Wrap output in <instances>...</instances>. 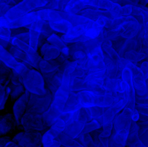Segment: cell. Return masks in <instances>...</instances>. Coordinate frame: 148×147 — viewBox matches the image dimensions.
I'll return each instance as SVG.
<instances>
[{"label":"cell","instance_id":"8992f818","mask_svg":"<svg viewBox=\"0 0 148 147\" xmlns=\"http://www.w3.org/2000/svg\"><path fill=\"white\" fill-rule=\"evenodd\" d=\"M19 126L21 127L23 131H27L44 133L49 129L43 120V114L30 108H27L25 113L22 117Z\"/></svg>","mask_w":148,"mask_h":147},{"label":"cell","instance_id":"7a4b0ae2","mask_svg":"<svg viewBox=\"0 0 148 147\" xmlns=\"http://www.w3.org/2000/svg\"><path fill=\"white\" fill-rule=\"evenodd\" d=\"M89 69L88 59L70 61L64 66L60 86L76 92L77 87L86 77Z\"/></svg>","mask_w":148,"mask_h":147},{"label":"cell","instance_id":"7c38bea8","mask_svg":"<svg viewBox=\"0 0 148 147\" xmlns=\"http://www.w3.org/2000/svg\"><path fill=\"white\" fill-rule=\"evenodd\" d=\"M29 95L30 93L27 91H25L24 93L17 98L13 105V115L18 126L22 117L25 113L28 108Z\"/></svg>","mask_w":148,"mask_h":147},{"label":"cell","instance_id":"484cf974","mask_svg":"<svg viewBox=\"0 0 148 147\" xmlns=\"http://www.w3.org/2000/svg\"><path fill=\"white\" fill-rule=\"evenodd\" d=\"M139 136L143 144L148 147V128L147 127L140 126Z\"/></svg>","mask_w":148,"mask_h":147},{"label":"cell","instance_id":"277c9868","mask_svg":"<svg viewBox=\"0 0 148 147\" xmlns=\"http://www.w3.org/2000/svg\"><path fill=\"white\" fill-rule=\"evenodd\" d=\"M132 120L128 111L122 110L116 114L113 121V132L109 147H127Z\"/></svg>","mask_w":148,"mask_h":147},{"label":"cell","instance_id":"f546056e","mask_svg":"<svg viewBox=\"0 0 148 147\" xmlns=\"http://www.w3.org/2000/svg\"><path fill=\"white\" fill-rule=\"evenodd\" d=\"M0 45H1V40H0Z\"/></svg>","mask_w":148,"mask_h":147},{"label":"cell","instance_id":"ac0fdd59","mask_svg":"<svg viewBox=\"0 0 148 147\" xmlns=\"http://www.w3.org/2000/svg\"><path fill=\"white\" fill-rule=\"evenodd\" d=\"M140 125L137 122H132L127 147H147L139 136Z\"/></svg>","mask_w":148,"mask_h":147},{"label":"cell","instance_id":"9a60e30c","mask_svg":"<svg viewBox=\"0 0 148 147\" xmlns=\"http://www.w3.org/2000/svg\"><path fill=\"white\" fill-rule=\"evenodd\" d=\"M64 66L58 61L56 59L55 60L47 61L42 59L41 61L40 62L38 70L40 71L42 76L51 74L56 73V72L60 71L63 70Z\"/></svg>","mask_w":148,"mask_h":147},{"label":"cell","instance_id":"83f0119b","mask_svg":"<svg viewBox=\"0 0 148 147\" xmlns=\"http://www.w3.org/2000/svg\"><path fill=\"white\" fill-rule=\"evenodd\" d=\"M137 122H138L140 126L147 127L148 128V117L140 115V119H139V120L137 121Z\"/></svg>","mask_w":148,"mask_h":147},{"label":"cell","instance_id":"5b68a950","mask_svg":"<svg viewBox=\"0 0 148 147\" xmlns=\"http://www.w3.org/2000/svg\"><path fill=\"white\" fill-rule=\"evenodd\" d=\"M25 89L33 95H41L46 91L44 79L39 71L27 68L18 75Z\"/></svg>","mask_w":148,"mask_h":147},{"label":"cell","instance_id":"44dd1931","mask_svg":"<svg viewBox=\"0 0 148 147\" xmlns=\"http://www.w3.org/2000/svg\"><path fill=\"white\" fill-rule=\"evenodd\" d=\"M42 146L43 147H59L56 138L50 131L47 130L42 136Z\"/></svg>","mask_w":148,"mask_h":147},{"label":"cell","instance_id":"6da1fadb","mask_svg":"<svg viewBox=\"0 0 148 147\" xmlns=\"http://www.w3.org/2000/svg\"><path fill=\"white\" fill-rule=\"evenodd\" d=\"M60 0H22L0 17V27L18 28L19 22L24 16L42 9L59 11Z\"/></svg>","mask_w":148,"mask_h":147},{"label":"cell","instance_id":"9c48e42d","mask_svg":"<svg viewBox=\"0 0 148 147\" xmlns=\"http://www.w3.org/2000/svg\"><path fill=\"white\" fill-rule=\"evenodd\" d=\"M79 110L72 112V113L62 114L58 118L57 120L54 122L53 125L49 128V131L52 133L55 138L61 135L63 132H64L78 118L79 113Z\"/></svg>","mask_w":148,"mask_h":147},{"label":"cell","instance_id":"8fae6325","mask_svg":"<svg viewBox=\"0 0 148 147\" xmlns=\"http://www.w3.org/2000/svg\"><path fill=\"white\" fill-rule=\"evenodd\" d=\"M113 128L114 125L112 122L109 125H106L97 131L90 133L95 141L94 147H109Z\"/></svg>","mask_w":148,"mask_h":147},{"label":"cell","instance_id":"d4e9b609","mask_svg":"<svg viewBox=\"0 0 148 147\" xmlns=\"http://www.w3.org/2000/svg\"><path fill=\"white\" fill-rule=\"evenodd\" d=\"M8 95L7 87L0 84V110H2L5 106L6 102L8 98Z\"/></svg>","mask_w":148,"mask_h":147},{"label":"cell","instance_id":"4316f807","mask_svg":"<svg viewBox=\"0 0 148 147\" xmlns=\"http://www.w3.org/2000/svg\"><path fill=\"white\" fill-rule=\"evenodd\" d=\"M140 71L143 73V76L146 79H148V61H143L140 66H139Z\"/></svg>","mask_w":148,"mask_h":147},{"label":"cell","instance_id":"cb8c5ba5","mask_svg":"<svg viewBox=\"0 0 148 147\" xmlns=\"http://www.w3.org/2000/svg\"><path fill=\"white\" fill-rule=\"evenodd\" d=\"M14 0H0V17L4 15L12 6L16 4Z\"/></svg>","mask_w":148,"mask_h":147},{"label":"cell","instance_id":"e0dca14e","mask_svg":"<svg viewBox=\"0 0 148 147\" xmlns=\"http://www.w3.org/2000/svg\"><path fill=\"white\" fill-rule=\"evenodd\" d=\"M61 48L46 40L40 46V56L44 60H55L61 53Z\"/></svg>","mask_w":148,"mask_h":147},{"label":"cell","instance_id":"d6986e66","mask_svg":"<svg viewBox=\"0 0 148 147\" xmlns=\"http://www.w3.org/2000/svg\"><path fill=\"white\" fill-rule=\"evenodd\" d=\"M17 125V123L16 122L13 114L7 113L0 117V135H5L12 132Z\"/></svg>","mask_w":148,"mask_h":147},{"label":"cell","instance_id":"30bf717a","mask_svg":"<svg viewBox=\"0 0 148 147\" xmlns=\"http://www.w3.org/2000/svg\"><path fill=\"white\" fill-rule=\"evenodd\" d=\"M0 61L11 70L15 72L17 75H20V74L23 73L27 68L24 63L17 61L7 49L4 48L1 45H0Z\"/></svg>","mask_w":148,"mask_h":147},{"label":"cell","instance_id":"7402d4cb","mask_svg":"<svg viewBox=\"0 0 148 147\" xmlns=\"http://www.w3.org/2000/svg\"><path fill=\"white\" fill-rule=\"evenodd\" d=\"M12 39V30L9 27H0V40L1 46L7 49Z\"/></svg>","mask_w":148,"mask_h":147},{"label":"cell","instance_id":"ffe728a7","mask_svg":"<svg viewBox=\"0 0 148 147\" xmlns=\"http://www.w3.org/2000/svg\"><path fill=\"white\" fill-rule=\"evenodd\" d=\"M136 108L140 115L148 117V95L136 97Z\"/></svg>","mask_w":148,"mask_h":147},{"label":"cell","instance_id":"ba28073f","mask_svg":"<svg viewBox=\"0 0 148 147\" xmlns=\"http://www.w3.org/2000/svg\"><path fill=\"white\" fill-rule=\"evenodd\" d=\"M53 97V95L46 89L41 95H33L30 93L27 108H31L40 113L43 114L51 105Z\"/></svg>","mask_w":148,"mask_h":147},{"label":"cell","instance_id":"5bb4252c","mask_svg":"<svg viewBox=\"0 0 148 147\" xmlns=\"http://www.w3.org/2000/svg\"><path fill=\"white\" fill-rule=\"evenodd\" d=\"M40 26L41 23H36L30 24L27 27L29 48L33 51H38V46L40 45Z\"/></svg>","mask_w":148,"mask_h":147},{"label":"cell","instance_id":"3957f363","mask_svg":"<svg viewBox=\"0 0 148 147\" xmlns=\"http://www.w3.org/2000/svg\"><path fill=\"white\" fill-rule=\"evenodd\" d=\"M51 108L60 114L72 113L80 109L77 92L60 86L53 94Z\"/></svg>","mask_w":148,"mask_h":147},{"label":"cell","instance_id":"4dcf8cb0","mask_svg":"<svg viewBox=\"0 0 148 147\" xmlns=\"http://www.w3.org/2000/svg\"><path fill=\"white\" fill-rule=\"evenodd\" d=\"M147 80H148V79H147Z\"/></svg>","mask_w":148,"mask_h":147},{"label":"cell","instance_id":"603a6c76","mask_svg":"<svg viewBox=\"0 0 148 147\" xmlns=\"http://www.w3.org/2000/svg\"><path fill=\"white\" fill-rule=\"evenodd\" d=\"M12 70L0 61V84H2L8 79Z\"/></svg>","mask_w":148,"mask_h":147},{"label":"cell","instance_id":"52a82bcc","mask_svg":"<svg viewBox=\"0 0 148 147\" xmlns=\"http://www.w3.org/2000/svg\"><path fill=\"white\" fill-rule=\"evenodd\" d=\"M60 12L50 9H42L28 13L19 22V27H27L29 25L36 23L49 22L60 16Z\"/></svg>","mask_w":148,"mask_h":147},{"label":"cell","instance_id":"4fadbf2b","mask_svg":"<svg viewBox=\"0 0 148 147\" xmlns=\"http://www.w3.org/2000/svg\"><path fill=\"white\" fill-rule=\"evenodd\" d=\"M10 84L7 87L10 89V95L12 99H17L25 91L24 86L18 75L12 70L8 78Z\"/></svg>","mask_w":148,"mask_h":147},{"label":"cell","instance_id":"f1b7e54d","mask_svg":"<svg viewBox=\"0 0 148 147\" xmlns=\"http://www.w3.org/2000/svg\"><path fill=\"white\" fill-rule=\"evenodd\" d=\"M3 147H20V146H19L17 145L14 141H13L12 140L10 139V141H9L8 142H7Z\"/></svg>","mask_w":148,"mask_h":147},{"label":"cell","instance_id":"2e32d148","mask_svg":"<svg viewBox=\"0 0 148 147\" xmlns=\"http://www.w3.org/2000/svg\"><path fill=\"white\" fill-rule=\"evenodd\" d=\"M69 57L71 61L87 59V50L84 43H74L68 45Z\"/></svg>","mask_w":148,"mask_h":147}]
</instances>
